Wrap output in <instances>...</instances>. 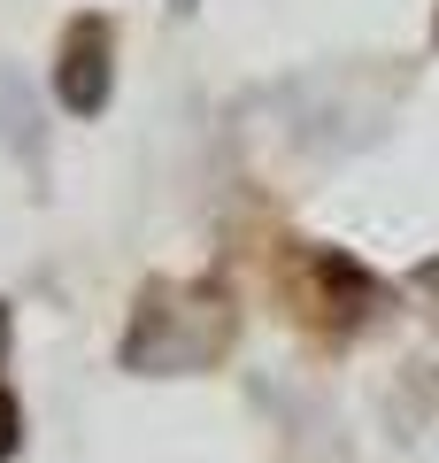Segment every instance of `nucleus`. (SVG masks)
<instances>
[{"label":"nucleus","mask_w":439,"mask_h":463,"mask_svg":"<svg viewBox=\"0 0 439 463\" xmlns=\"http://www.w3.org/2000/svg\"><path fill=\"white\" fill-rule=\"evenodd\" d=\"M0 355H8V301H0Z\"/></svg>","instance_id":"obj_4"},{"label":"nucleus","mask_w":439,"mask_h":463,"mask_svg":"<svg viewBox=\"0 0 439 463\" xmlns=\"http://www.w3.org/2000/svg\"><path fill=\"white\" fill-rule=\"evenodd\" d=\"M216 347H224L216 332H185V286H146L139 317H131V332H124V371H146V379L201 371Z\"/></svg>","instance_id":"obj_1"},{"label":"nucleus","mask_w":439,"mask_h":463,"mask_svg":"<svg viewBox=\"0 0 439 463\" xmlns=\"http://www.w3.org/2000/svg\"><path fill=\"white\" fill-rule=\"evenodd\" d=\"M185 8H193V0H185Z\"/></svg>","instance_id":"obj_6"},{"label":"nucleus","mask_w":439,"mask_h":463,"mask_svg":"<svg viewBox=\"0 0 439 463\" xmlns=\"http://www.w3.org/2000/svg\"><path fill=\"white\" fill-rule=\"evenodd\" d=\"M116 93V32L108 16H70L62 24V54H54V100L70 116H100Z\"/></svg>","instance_id":"obj_2"},{"label":"nucleus","mask_w":439,"mask_h":463,"mask_svg":"<svg viewBox=\"0 0 439 463\" xmlns=\"http://www.w3.org/2000/svg\"><path fill=\"white\" fill-rule=\"evenodd\" d=\"M432 47H439V16H432Z\"/></svg>","instance_id":"obj_5"},{"label":"nucleus","mask_w":439,"mask_h":463,"mask_svg":"<svg viewBox=\"0 0 439 463\" xmlns=\"http://www.w3.org/2000/svg\"><path fill=\"white\" fill-rule=\"evenodd\" d=\"M16 448H23V402L0 386V463H16Z\"/></svg>","instance_id":"obj_3"}]
</instances>
